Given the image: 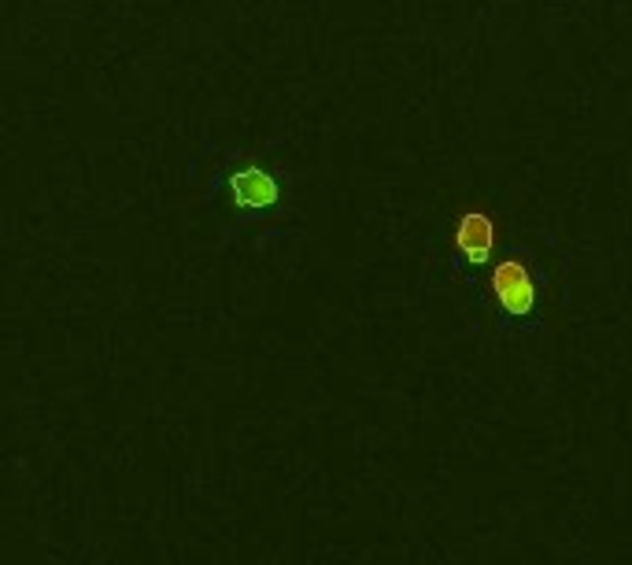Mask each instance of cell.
I'll list each match as a JSON object with an SVG mask.
<instances>
[{
  "label": "cell",
  "instance_id": "7a4b0ae2",
  "mask_svg": "<svg viewBox=\"0 0 632 565\" xmlns=\"http://www.w3.org/2000/svg\"><path fill=\"white\" fill-rule=\"evenodd\" d=\"M455 248L466 263H488V255L496 252V226L485 211H466L455 222Z\"/></svg>",
  "mask_w": 632,
  "mask_h": 565
},
{
  "label": "cell",
  "instance_id": "3957f363",
  "mask_svg": "<svg viewBox=\"0 0 632 565\" xmlns=\"http://www.w3.org/2000/svg\"><path fill=\"white\" fill-rule=\"evenodd\" d=\"M278 196V181L267 170L244 167L241 174H233V200L241 207H270L278 204Z\"/></svg>",
  "mask_w": 632,
  "mask_h": 565
},
{
  "label": "cell",
  "instance_id": "6da1fadb",
  "mask_svg": "<svg viewBox=\"0 0 632 565\" xmlns=\"http://www.w3.org/2000/svg\"><path fill=\"white\" fill-rule=\"evenodd\" d=\"M488 289H492V300L507 314H514V318H525L536 307V281L518 259L499 263L492 270V277H488Z\"/></svg>",
  "mask_w": 632,
  "mask_h": 565
}]
</instances>
